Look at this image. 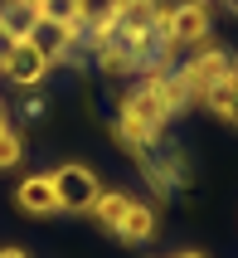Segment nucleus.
<instances>
[{
  "instance_id": "1",
  "label": "nucleus",
  "mask_w": 238,
  "mask_h": 258,
  "mask_svg": "<svg viewBox=\"0 0 238 258\" xmlns=\"http://www.w3.org/2000/svg\"><path fill=\"white\" fill-rule=\"evenodd\" d=\"M209 25H214V15H209L204 0H180L175 10H161L155 34L166 44V58L175 54V49H199V44L209 39Z\"/></svg>"
},
{
  "instance_id": "2",
  "label": "nucleus",
  "mask_w": 238,
  "mask_h": 258,
  "mask_svg": "<svg viewBox=\"0 0 238 258\" xmlns=\"http://www.w3.org/2000/svg\"><path fill=\"white\" fill-rule=\"evenodd\" d=\"M166 107H161V98H155L151 88H136L131 98L122 102V117H117V137H122L126 146H136V151H146V146L161 137V127H166Z\"/></svg>"
},
{
  "instance_id": "3",
  "label": "nucleus",
  "mask_w": 238,
  "mask_h": 258,
  "mask_svg": "<svg viewBox=\"0 0 238 258\" xmlns=\"http://www.w3.org/2000/svg\"><path fill=\"white\" fill-rule=\"evenodd\" d=\"M49 180H54L58 210H68V215H93V205H98V195H102V180L88 171V166L68 161V166L49 171Z\"/></svg>"
},
{
  "instance_id": "4",
  "label": "nucleus",
  "mask_w": 238,
  "mask_h": 258,
  "mask_svg": "<svg viewBox=\"0 0 238 258\" xmlns=\"http://www.w3.org/2000/svg\"><path fill=\"white\" fill-rule=\"evenodd\" d=\"M228 73H233V58H228V49H214V44H199L195 58L180 69L185 88H190V98H204L214 83H224Z\"/></svg>"
},
{
  "instance_id": "5",
  "label": "nucleus",
  "mask_w": 238,
  "mask_h": 258,
  "mask_svg": "<svg viewBox=\"0 0 238 258\" xmlns=\"http://www.w3.org/2000/svg\"><path fill=\"white\" fill-rule=\"evenodd\" d=\"M0 73H5L10 83H20V88H34V83L49 78V58H44V49L34 39H20L10 54L0 58Z\"/></svg>"
},
{
  "instance_id": "6",
  "label": "nucleus",
  "mask_w": 238,
  "mask_h": 258,
  "mask_svg": "<svg viewBox=\"0 0 238 258\" xmlns=\"http://www.w3.org/2000/svg\"><path fill=\"white\" fill-rule=\"evenodd\" d=\"M161 0H117V34H146V29L161 25Z\"/></svg>"
},
{
  "instance_id": "7",
  "label": "nucleus",
  "mask_w": 238,
  "mask_h": 258,
  "mask_svg": "<svg viewBox=\"0 0 238 258\" xmlns=\"http://www.w3.org/2000/svg\"><path fill=\"white\" fill-rule=\"evenodd\" d=\"M15 205L25 215H58V195H54V180L49 175H25L20 190H15Z\"/></svg>"
},
{
  "instance_id": "8",
  "label": "nucleus",
  "mask_w": 238,
  "mask_h": 258,
  "mask_svg": "<svg viewBox=\"0 0 238 258\" xmlns=\"http://www.w3.org/2000/svg\"><path fill=\"white\" fill-rule=\"evenodd\" d=\"M0 29H5L15 44L29 39V34L39 29V0H5V5H0Z\"/></svg>"
},
{
  "instance_id": "9",
  "label": "nucleus",
  "mask_w": 238,
  "mask_h": 258,
  "mask_svg": "<svg viewBox=\"0 0 238 258\" xmlns=\"http://www.w3.org/2000/svg\"><path fill=\"white\" fill-rule=\"evenodd\" d=\"M29 39L44 49V58L54 63V58H63L68 54V44L73 39H83V25H49V20H39V29L29 34Z\"/></svg>"
},
{
  "instance_id": "10",
  "label": "nucleus",
  "mask_w": 238,
  "mask_h": 258,
  "mask_svg": "<svg viewBox=\"0 0 238 258\" xmlns=\"http://www.w3.org/2000/svg\"><path fill=\"white\" fill-rule=\"evenodd\" d=\"M117 239H122V244H146V239H155V210L131 200V210H126L122 224H117Z\"/></svg>"
},
{
  "instance_id": "11",
  "label": "nucleus",
  "mask_w": 238,
  "mask_h": 258,
  "mask_svg": "<svg viewBox=\"0 0 238 258\" xmlns=\"http://www.w3.org/2000/svg\"><path fill=\"white\" fill-rule=\"evenodd\" d=\"M126 210H131V195H126V190H102L98 205H93V219H98L107 234H117V224H122Z\"/></svg>"
},
{
  "instance_id": "12",
  "label": "nucleus",
  "mask_w": 238,
  "mask_h": 258,
  "mask_svg": "<svg viewBox=\"0 0 238 258\" xmlns=\"http://www.w3.org/2000/svg\"><path fill=\"white\" fill-rule=\"evenodd\" d=\"M98 63L107 73H126V69H131V54H126V39H122V34H112V39L98 44Z\"/></svg>"
},
{
  "instance_id": "13",
  "label": "nucleus",
  "mask_w": 238,
  "mask_h": 258,
  "mask_svg": "<svg viewBox=\"0 0 238 258\" xmlns=\"http://www.w3.org/2000/svg\"><path fill=\"white\" fill-rule=\"evenodd\" d=\"M112 20H117V0H78V25L83 29L112 25Z\"/></svg>"
},
{
  "instance_id": "14",
  "label": "nucleus",
  "mask_w": 238,
  "mask_h": 258,
  "mask_svg": "<svg viewBox=\"0 0 238 258\" xmlns=\"http://www.w3.org/2000/svg\"><path fill=\"white\" fill-rule=\"evenodd\" d=\"M39 20H49V25H78V0H39Z\"/></svg>"
},
{
  "instance_id": "15",
  "label": "nucleus",
  "mask_w": 238,
  "mask_h": 258,
  "mask_svg": "<svg viewBox=\"0 0 238 258\" xmlns=\"http://www.w3.org/2000/svg\"><path fill=\"white\" fill-rule=\"evenodd\" d=\"M20 156H25V137H20L15 127H0V171L20 166Z\"/></svg>"
},
{
  "instance_id": "16",
  "label": "nucleus",
  "mask_w": 238,
  "mask_h": 258,
  "mask_svg": "<svg viewBox=\"0 0 238 258\" xmlns=\"http://www.w3.org/2000/svg\"><path fill=\"white\" fill-rule=\"evenodd\" d=\"M233 93H238V88H233V78H224V83H214L209 93H204V102H209L214 112H224L228 102H233Z\"/></svg>"
},
{
  "instance_id": "17",
  "label": "nucleus",
  "mask_w": 238,
  "mask_h": 258,
  "mask_svg": "<svg viewBox=\"0 0 238 258\" xmlns=\"http://www.w3.org/2000/svg\"><path fill=\"white\" fill-rule=\"evenodd\" d=\"M219 117H224V122H233V127H238V93H233V102H228V107H224V112H219Z\"/></svg>"
},
{
  "instance_id": "18",
  "label": "nucleus",
  "mask_w": 238,
  "mask_h": 258,
  "mask_svg": "<svg viewBox=\"0 0 238 258\" xmlns=\"http://www.w3.org/2000/svg\"><path fill=\"white\" fill-rule=\"evenodd\" d=\"M10 49H15V39H10V34H5V29H0V58L10 54Z\"/></svg>"
},
{
  "instance_id": "19",
  "label": "nucleus",
  "mask_w": 238,
  "mask_h": 258,
  "mask_svg": "<svg viewBox=\"0 0 238 258\" xmlns=\"http://www.w3.org/2000/svg\"><path fill=\"white\" fill-rule=\"evenodd\" d=\"M0 258H29L25 248H0Z\"/></svg>"
},
{
  "instance_id": "20",
  "label": "nucleus",
  "mask_w": 238,
  "mask_h": 258,
  "mask_svg": "<svg viewBox=\"0 0 238 258\" xmlns=\"http://www.w3.org/2000/svg\"><path fill=\"white\" fill-rule=\"evenodd\" d=\"M175 258H204V253H199V248H180Z\"/></svg>"
},
{
  "instance_id": "21",
  "label": "nucleus",
  "mask_w": 238,
  "mask_h": 258,
  "mask_svg": "<svg viewBox=\"0 0 238 258\" xmlns=\"http://www.w3.org/2000/svg\"><path fill=\"white\" fill-rule=\"evenodd\" d=\"M224 10H233V15H238V0H224Z\"/></svg>"
},
{
  "instance_id": "22",
  "label": "nucleus",
  "mask_w": 238,
  "mask_h": 258,
  "mask_svg": "<svg viewBox=\"0 0 238 258\" xmlns=\"http://www.w3.org/2000/svg\"><path fill=\"white\" fill-rule=\"evenodd\" d=\"M0 127H10V122H5V102H0Z\"/></svg>"
},
{
  "instance_id": "23",
  "label": "nucleus",
  "mask_w": 238,
  "mask_h": 258,
  "mask_svg": "<svg viewBox=\"0 0 238 258\" xmlns=\"http://www.w3.org/2000/svg\"><path fill=\"white\" fill-rule=\"evenodd\" d=\"M228 78H233V88H238V63H233V73H228Z\"/></svg>"
}]
</instances>
